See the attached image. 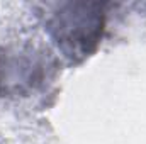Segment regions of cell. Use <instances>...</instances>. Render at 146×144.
Masks as SVG:
<instances>
[{
  "instance_id": "6da1fadb",
  "label": "cell",
  "mask_w": 146,
  "mask_h": 144,
  "mask_svg": "<svg viewBox=\"0 0 146 144\" xmlns=\"http://www.w3.org/2000/svg\"><path fill=\"white\" fill-rule=\"evenodd\" d=\"M107 3L70 0L44 3L41 19L46 34L66 61L78 65L90 58L107 27Z\"/></svg>"
},
{
  "instance_id": "7a4b0ae2",
  "label": "cell",
  "mask_w": 146,
  "mask_h": 144,
  "mask_svg": "<svg viewBox=\"0 0 146 144\" xmlns=\"http://www.w3.org/2000/svg\"><path fill=\"white\" fill-rule=\"evenodd\" d=\"M51 70L53 63L44 51L0 44V98L27 97L46 83Z\"/></svg>"
}]
</instances>
